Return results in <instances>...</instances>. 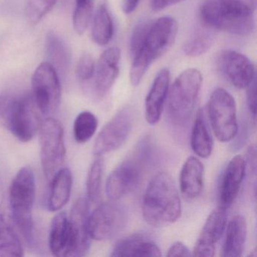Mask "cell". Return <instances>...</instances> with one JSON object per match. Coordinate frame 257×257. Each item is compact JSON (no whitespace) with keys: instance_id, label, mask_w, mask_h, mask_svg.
Wrapping results in <instances>:
<instances>
[{"instance_id":"obj_19","label":"cell","mask_w":257,"mask_h":257,"mask_svg":"<svg viewBox=\"0 0 257 257\" xmlns=\"http://www.w3.org/2000/svg\"><path fill=\"white\" fill-rule=\"evenodd\" d=\"M112 256H161L157 243L145 233H134L118 240L113 246Z\"/></svg>"},{"instance_id":"obj_14","label":"cell","mask_w":257,"mask_h":257,"mask_svg":"<svg viewBox=\"0 0 257 257\" xmlns=\"http://www.w3.org/2000/svg\"><path fill=\"white\" fill-rule=\"evenodd\" d=\"M246 165L241 156H234L224 169L218 186V203L228 210L235 201L244 180Z\"/></svg>"},{"instance_id":"obj_17","label":"cell","mask_w":257,"mask_h":257,"mask_svg":"<svg viewBox=\"0 0 257 257\" xmlns=\"http://www.w3.org/2000/svg\"><path fill=\"white\" fill-rule=\"evenodd\" d=\"M121 52L116 47L106 49L99 58L95 67L94 90L96 96L103 98L110 91L118 73Z\"/></svg>"},{"instance_id":"obj_25","label":"cell","mask_w":257,"mask_h":257,"mask_svg":"<svg viewBox=\"0 0 257 257\" xmlns=\"http://www.w3.org/2000/svg\"><path fill=\"white\" fill-rule=\"evenodd\" d=\"M191 147L200 158L210 157L213 149V141L209 130L204 110L198 111L191 133Z\"/></svg>"},{"instance_id":"obj_22","label":"cell","mask_w":257,"mask_h":257,"mask_svg":"<svg viewBox=\"0 0 257 257\" xmlns=\"http://www.w3.org/2000/svg\"><path fill=\"white\" fill-rule=\"evenodd\" d=\"M50 193L48 199V210L51 212L61 210L70 201L73 188V174L68 168H63L50 181Z\"/></svg>"},{"instance_id":"obj_32","label":"cell","mask_w":257,"mask_h":257,"mask_svg":"<svg viewBox=\"0 0 257 257\" xmlns=\"http://www.w3.org/2000/svg\"><path fill=\"white\" fill-rule=\"evenodd\" d=\"M57 0H28L26 15L33 25L39 23L53 8Z\"/></svg>"},{"instance_id":"obj_7","label":"cell","mask_w":257,"mask_h":257,"mask_svg":"<svg viewBox=\"0 0 257 257\" xmlns=\"http://www.w3.org/2000/svg\"><path fill=\"white\" fill-rule=\"evenodd\" d=\"M209 119L215 136L222 143L234 139L238 132L237 106L234 97L223 88L213 91L207 105Z\"/></svg>"},{"instance_id":"obj_9","label":"cell","mask_w":257,"mask_h":257,"mask_svg":"<svg viewBox=\"0 0 257 257\" xmlns=\"http://www.w3.org/2000/svg\"><path fill=\"white\" fill-rule=\"evenodd\" d=\"M33 97L45 115L55 113L61 101V85L58 72L49 62L37 67L32 77Z\"/></svg>"},{"instance_id":"obj_23","label":"cell","mask_w":257,"mask_h":257,"mask_svg":"<svg viewBox=\"0 0 257 257\" xmlns=\"http://www.w3.org/2000/svg\"><path fill=\"white\" fill-rule=\"evenodd\" d=\"M70 244V223L65 211L55 215L51 222L49 246L54 256L67 257Z\"/></svg>"},{"instance_id":"obj_33","label":"cell","mask_w":257,"mask_h":257,"mask_svg":"<svg viewBox=\"0 0 257 257\" xmlns=\"http://www.w3.org/2000/svg\"><path fill=\"white\" fill-rule=\"evenodd\" d=\"M19 98L10 94L0 95V125L10 131Z\"/></svg>"},{"instance_id":"obj_24","label":"cell","mask_w":257,"mask_h":257,"mask_svg":"<svg viewBox=\"0 0 257 257\" xmlns=\"http://www.w3.org/2000/svg\"><path fill=\"white\" fill-rule=\"evenodd\" d=\"M222 246V256L237 257L243 254L246 238V223L243 216L236 215L228 222Z\"/></svg>"},{"instance_id":"obj_35","label":"cell","mask_w":257,"mask_h":257,"mask_svg":"<svg viewBox=\"0 0 257 257\" xmlns=\"http://www.w3.org/2000/svg\"><path fill=\"white\" fill-rule=\"evenodd\" d=\"M246 88H247L246 103H247L248 110L250 114L251 118L255 122V116H256V82H255V79Z\"/></svg>"},{"instance_id":"obj_15","label":"cell","mask_w":257,"mask_h":257,"mask_svg":"<svg viewBox=\"0 0 257 257\" xmlns=\"http://www.w3.org/2000/svg\"><path fill=\"white\" fill-rule=\"evenodd\" d=\"M219 61L225 77L239 89L247 88L255 79L253 63L243 54L233 50L224 51Z\"/></svg>"},{"instance_id":"obj_1","label":"cell","mask_w":257,"mask_h":257,"mask_svg":"<svg viewBox=\"0 0 257 257\" xmlns=\"http://www.w3.org/2000/svg\"><path fill=\"white\" fill-rule=\"evenodd\" d=\"M178 25L171 17H162L155 22H144L134 28L130 49L133 62L130 80L134 86L141 83L153 61L165 55L174 45Z\"/></svg>"},{"instance_id":"obj_5","label":"cell","mask_w":257,"mask_h":257,"mask_svg":"<svg viewBox=\"0 0 257 257\" xmlns=\"http://www.w3.org/2000/svg\"><path fill=\"white\" fill-rule=\"evenodd\" d=\"M202 80L199 70L189 68L180 73L169 88L168 113L174 124L183 125L190 119L195 110Z\"/></svg>"},{"instance_id":"obj_27","label":"cell","mask_w":257,"mask_h":257,"mask_svg":"<svg viewBox=\"0 0 257 257\" xmlns=\"http://www.w3.org/2000/svg\"><path fill=\"white\" fill-rule=\"evenodd\" d=\"M46 52L49 62L57 72H65L69 67L70 55L63 40L54 32H49L46 37Z\"/></svg>"},{"instance_id":"obj_2","label":"cell","mask_w":257,"mask_h":257,"mask_svg":"<svg viewBox=\"0 0 257 257\" xmlns=\"http://www.w3.org/2000/svg\"><path fill=\"white\" fill-rule=\"evenodd\" d=\"M255 10V0H203L198 12L207 28L246 36L253 31Z\"/></svg>"},{"instance_id":"obj_11","label":"cell","mask_w":257,"mask_h":257,"mask_svg":"<svg viewBox=\"0 0 257 257\" xmlns=\"http://www.w3.org/2000/svg\"><path fill=\"white\" fill-rule=\"evenodd\" d=\"M147 161L137 152L135 157L121 162L108 177L106 194L111 201H117L128 195L139 185Z\"/></svg>"},{"instance_id":"obj_29","label":"cell","mask_w":257,"mask_h":257,"mask_svg":"<svg viewBox=\"0 0 257 257\" xmlns=\"http://www.w3.org/2000/svg\"><path fill=\"white\" fill-rule=\"evenodd\" d=\"M104 161L102 157H96L91 164L86 180L87 198L90 203H96L100 198L102 180L104 174Z\"/></svg>"},{"instance_id":"obj_38","label":"cell","mask_w":257,"mask_h":257,"mask_svg":"<svg viewBox=\"0 0 257 257\" xmlns=\"http://www.w3.org/2000/svg\"><path fill=\"white\" fill-rule=\"evenodd\" d=\"M246 164L249 165V170L251 172L255 174V169H256V150H255V145H251L248 148L247 153H246V160L245 159Z\"/></svg>"},{"instance_id":"obj_37","label":"cell","mask_w":257,"mask_h":257,"mask_svg":"<svg viewBox=\"0 0 257 257\" xmlns=\"http://www.w3.org/2000/svg\"><path fill=\"white\" fill-rule=\"evenodd\" d=\"M186 0H152V9L156 12L162 11Z\"/></svg>"},{"instance_id":"obj_28","label":"cell","mask_w":257,"mask_h":257,"mask_svg":"<svg viewBox=\"0 0 257 257\" xmlns=\"http://www.w3.org/2000/svg\"><path fill=\"white\" fill-rule=\"evenodd\" d=\"M98 127L97 117L89 111H84L76 116L73 123V137L78 144H85L91 139Z\"/></svg>"},{"instance_id":"obj_16","label":"cell","mask_w":257,"mask_h":257,"mask_svg":"<svg viewBox=\"0 0 257 257\" xmlns=\"http://www.w3.org/2000/svg\"><path fill=\"white\" fill-rule=\"evenodd\" d=\"M226 210L218 207L206 219L199 237L194 246V256L210 257L215 253V246L222 237L227 225Z\"/></svg>"},{"instance_id":"obj_8","label":"cell","mask_w":257,"mask_h":257,"mask_svg":"<svg viewBox=\"0 0 257 257\" xmlns=\"http://www.w3.org/2000/svg\"><path fill=\"white\" fill-rule=\"evenodd\" d=\"M115 201L102 203L90 213L88 228L91 239L110 240L125 228L128 220L127 209Z\"/></svg>"},{"instance_id":"obj_18","label":"cell","mask_w":257,"mask_h":257,"mask_svg":"<svg viewBox=\"0 0 257 257\" xmlns=\"http://www.w3.org/2000/svg\"><path fill=\"white\" fill-rule=\"evenodd\" d=\"M169 85V70L162 69L156 75L145 100V118L151 125L157 124L162 117Z\"/></svg>"},{"instance_id":"obj_10","label":"cell","mask_w":257,"mask_h":257,"mask_svg":"<svg viewBox=\"0 0 257 257\" xmlns=\"http://www.w3.org/2000/svg\"><path fill=\"white\" fill-rule=\"evenodd\" d=\"M134 124V115L132 109H124L117 112L99 132L94 147L93 154L96 157L119 149L125 143L130 135Z\"/></svg>"},{"instance_id":"obj_39","label":"cell","mask_w":257,"mask_h":257,"mask_svg":"<svg viewBox=\"0 0 257 257\" xmlns=\"http://www.w3.org/2000/svg\"><path fill=\"white\" fill-rule=\"evenodd\" d=\"M141 0H123L122 10L124 14H132L139 5Z\"/></svg>"},{"instance_id":"obj_20","label":"cell","mask_w":257,"mask_h":257,"mask_svg":"<svg viewBox=\"0 0 257 257\" xmlns=\"http://www.w3.org/2000/svg\"><path fill=\"white\" fill-rule=\"evenodd\" d=\"M10 207L0 205V257H22L24 247Z\"/></svg>"},{"instance_id":"obj_6","label":"cell","mask_w":257,"mask_h":257,"mask_svg":"<svg viewBox=\"0 0 257 257\" xmlns=\"http://www.w3.org/2000/svg\"><path fill=\"white\" fill-rule=\"evenodd\" d=\"M40 160L46 180L49 182L64 168L66 147L62 124L56 118L48 117L43 120L39 131Z\"/></svg>"},{"instance_id":"obj_31","label":"cell","mask_w":257,"mask_h":257,"mask_svg":"<svg viewBox=\"0 0 257 257\" xmlns=\"http://www.w3.org/2000/svg\"><path fill=\"white\" fill-rule=\"evenodd\" d=\"M213 36L208 34H201L186 42L183 46V52L187 56L195 58L201 56L210 50L213 44Z\"/></svg>"},{"instance_id":"obj_13","label":"cell","mask_w":257,"mask_h":257,"mask_svg":"<svg viewBox=\"0 0 257 257\" xmlns=\"http://www.w3.org/2000/svg\"><path fill=\"white\" fill-rule=\"evenodd\" d=\"M42 115L33 95L27 94L19 98L9 132L21 142H29L38 135Z\"/></svg>"},{"instance_id":"obj_26","label":"cell","mask_w":257,"mask_h":257,"mask_svg":"<svg viewBox=\"0 0 257 257\" xmlns=\"http://www.w3.org/2000/svg\"><path fill=\"white\" fill-rule=\"evenodd\" d=\"M114 34L113 21L106 4L99 6L93 21L91 36L96 44L106 46Z\"/></svg>"},{"instance_id":"obj_34","label":"cell","mask_w":257,"mask_h":257,"mask_svg":"<svg viewBox=\"0 0 257 257\" xmlns=\"http://www.w3.org/2000/svg\"><path fill=\"white\" fill-rule=\"evenodd\" d=\"M95 62L90 54L85 53L81 56L76 66V76L82 82L90 80L95 73Z\"/></svg>"},{"instance_id":"obj_30","label":"cell","mask_w":257,"mask_h":257,"mask_svg":"<svg viewBox=\"0 0 257 257\" xmlns=\"http://www.w3.org/2000/svg\"><path fill=\"white\" fill-rule=\"evenodd\" d=\"M93 9L94 0H76L73 25L74 31L79 35H82L86 31L92 17Z\"/></svg>"},{"instance_id":"obj_12","label":"cell","mask_w":257,"mask_h":257,"mask_svg":"<svg viewBox=\"0 0 257 257\" xmlns=\"http://www.w3.org/2000/svg\"><path fill=\"white\" fill-rule=\"evenodd\" d=\"M90 202L87 198H78L69 216L70 244L67 257H82L91 247V237L88 232V220Z\"/></svg>"},{"instance_id":"obj_4","label":"cell","mask_w":257,"mask_h":257,"mask_svg":"<svg viewBox=\"0 0 257 257\" xmlns=\"http://www.w3.org/2000/svg\"><path fill=\"white\" fill-rule=\"evenodd\" d=\"M36 192L37 184L34 171L29 167L21 168L10 186L9 207L18 231L28 243L34 241L32 210Z\"/></svg>"},{"instance_id":"obj_3","label":"cell","mask_w":257,"mask_h":257,"mask_svg":"<svg viewBox=\"0 0 257 257\" xmlns=\"http://www.w3.org/2000/svg\"><path fill=\"white\" fill-rule=\"evenodd\" d=\"M142 212L146 222L156 228L168 226L180 217L181 200L169 174L158 173L150 180L144 194Z\"/></svg>"},{"instance_id":"obj_21","label":"cell","mask_w":257,"mask_h":257,"mask_svg":"<svg viewBox=\"0 0 257 257\" xmlns=\"http://www.w3.org/2000/svg\"><path fill=\"white\" fill-rule=\"evenodd\" d=\"M204 187V165L195 156L186 159L182 167L180 175V189L186 200L198 198Z\"/></svg>"},{"instance_id":"obj_36","label":"cell","mask_w":257,"mask_h":257,"mask_svg":"<svg viewBox=\"0 0 257 257\" xmlns=\"http://www.w3.org/2000/svg\"><path fill=\"white\" fill-rule=\"evenodd\" d=\"M192 254L189 248L180 241H176L170 246L167 252V256H191Z\"/></svg>"}]
</instances>
